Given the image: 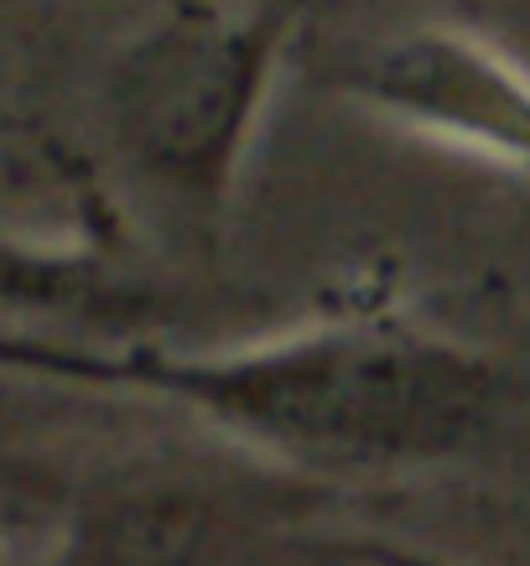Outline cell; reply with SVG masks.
Here are the masks:
<instances>
[{
	"mask_svg": "<svg viewBox=\"0 0 530 566\" xmlns=\"http://www.w3.org/2000/svg\"><path fill=\"white\" fill-rule=\"evenodd\" d=\"M6 375L152 395L318 468L422 458L468 421V369L391 312L343 307L245 348H100L0 327Z\"/></svg>",
	"mask_w": 530,
	"mask_h": 566,
	"instance_id": "6da1fadb",
	"label": "cell"
},
{
	"mask_svg": "<svg viewBox=\"0 0 530 566\" xmlns=\"http://www.w3.org/2000/svg\"><path fill=\"white\" fill-rule=\"evenodd\" d=\"M302 6L308 0H198L172 11L121 63L110 88L121 167L188 234H208L235 182L245 136L271 88L276 57L297 36Z\"/></svg>",
	"mask_w": 530,
	"mask_h": 566,
	"instance_id": "7a4b0ae2",
	"label": "cell"
}]
</instances>
